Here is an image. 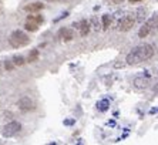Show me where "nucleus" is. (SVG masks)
I'll return each instance as SVG.
<instances>
[{
  "instance_id": "obj_17",
  "label": "nucleus",
  "mask_w": 158,
  "mask_h": 145,
  "mask_svg": "<svg viewBox=\"0 0 158 145\" xmlns=\"http://www.w3.org/2000/svg\"><path fill=\"white\" fill-rule=\"evenodd\" d=\"M27 20H29V22H34V23H37V24H41V23H43V17H41V16H39V14L29 16V17H27Z\"/></svg>"
},
{
  "instance_id": "obj_14",
  "label": "nucleus",
  "mask_w": 158,
  "mask_h": 145,
  "mask_svg": "<svg viewBox=\"0 0 158 145\" xmlns=\"http://www.w3.org/2000/svg\"><path fill=\"white\" fill-rule=\"evenodd\" d=\"M39 26L40 24H37V23H34V22H29V20H27L26 24H24V29H26L27 31H36V30L39 29Z\"/></svg>"
},
{
  "instance_id": "obj_4",
  "label": "nucleus",
  "mask_w": 158,
  "mask_h": 145,
  "mask_svg": "<svg viewBox=\"0 0 158 145\" xmlns=\"http://www.w3.org/2000/svg\"><path fill=\"white\" fill-rule=\"evenodd\" d=\"M20 130H22L20 122H17V121H11V122L6 124V125L3 127V137L10 138V137H13V135L17 134Z\"/></svg>"
},
{
  "instance_id": "obj_16",
  "label": "nucleus",
  "mask_w": 158,
  "mask_h": 145,
  "mask_svg": "<svg viewBox=\"0 0 158 145\" xmlns=\"http://www.w3.org/2000/svg\"><path fill=\"white\" fill-rule=\"evenodd\" d=\"M111 20H113V17H111L110 14H104V16H103V29H104V30L110 27Z\"/></svg>"
},
{
  "instance_id": "obj_9",
  "label": "nucleus",
  "mask_w": 158,
  "mask_h": 145,
  "mask_svg": "<svg viewBox=\"0 0 158 145\" xmlns=\"http://www.w3.org/2000/svg\"><path fill=\"white\" fill-rule=\"evenodd\" d=\"M43 7H44L43 3H40V2H36V3L27 4L26 7H24V10H26V11H39V10H41Z\"/></svg>"
},
{
  "instance_id": "obj_15",
  "label": "nucleus",
  "mask_w": 158,
  "mask_h": 145,
  "mask_svg": "<svg viewBox=\"0 0 158 145\" xmlns=\"http://www.w3.org/2000/svg\"><path fill=\"white\" fill-rule=\"evenodd\" d=\"M90 24H91V27H93L94 30H97V31H98V30L101 29V27H103V26L100 24L98 19H97L96 16H93V17H91V20H90Z\"/></svg>"
},
{
  "instance_id": "obj_6",
  "label": "nucleus",
  "mask_w": 158,
  "mask_h": 145,
  "mask_svg": "<svg viewBox=\"0 0 158 145\" xmlns=\"http://www.w3.org/2000/svg\"><path fill=\"white\" fill-rule=\"evenodd\" d=\"M132 84H134V87H135L137 90H144V88H147L148 84H150V77L148 76H138L134 78Z\"/></svg>"
},
{
  "instance_id": "obj_12",
  "label": "nucleus",
  "mask_w": 158,
  "mask_h": 145,
  "mask_svg": "<svg viewBox=\"0 0 158 145\" xmlns=\"http://www.w3.org/2000/svg\"><path fill=\"white\" fill-rule=\"evenodd\" d=\"M145 14H147V10L144 7H140L138 10H137V13H135V16H137V22H140V23H143L144 20H145Z\"/></svg>"
},
{
  "instance_id": "obj_21",
  "label": "nucleus",
  "mask_w": 158,
  "mask_h": 145,
  "mask_svg": "<svg viewBox=\"0 0 158 145\" xmlns=\"http://www.w3.org/2000/svg\"><path fill=\"white\" fill-rule=\"evenodd\" d=\"M73 122H74L73 120H67V121H66V122H64V124H66V125H71V124H73Z\"/></svg>"
},
{
  "instance_id": "obj_23",
  "label": "nucleus",
  "mask_w": 158,
  "mask_h": 145,
  "mask_svg": "<svg viewBox=\"0 0 158 145\" xmlns=\"http://www.w3.org/2000/svg\"><path fill=\"white\" fill-rule=\"evenodd\" d=\"M50 2H60V0H50Z\"/></svg>"
},
{
  "instance_id": "obj_13",
  "label": "nucleus",
  "mask_w": 158,
  "mask_h": 145,
  "mask_svg": "<svg viewBox=\"0 0 158 145\" xmlns=\"http://www.w3.org/2000/svg\"><path fill=\"white\" fill-rule=\"evenodd\" d=\"M108 107H110V101H108V100H101L100 102H97V108H98V111H107Z\"/></svg>"
},
{
  "instance_id": "obj_7",
  "label": "nucleus",
  "mask_w": 158,
  "mask_h": 145,
  "mask_svg": "<svg viewBox=\"0 0 158 145\" xmlns=\"http://www.w3.org/2000/svg\"><path fill=\"white\" fill-rule=\"evenodd\" d=\"M74 27H76V29H78L80 30V34L81 36H87L88 33H90V23L87 22V20H81L80 23H74Z\"/></svg>"
},
{
  "instance_id": "obj_20",
  "label": "nucleus",
  "mask_w": 158,
  "mask_h": 145,
  "mask_svg": "<svg viewBox=\"0 0 158 145\" xmlns=\"http://www.w3.org/2000/svg\"><path fill=\"white\" fill-rule=\"evenodd\" d=\"M4 65H6V68H7V70H13V67H15V63L6 61V63H4Z\"/></svg>"
},
{
  "instance_id": "obj_10",
  "label": "nucleus",
  "mask_w": 158,
  "mask_h": 145,
  "mask_svg": "<svg viewBox=\"0 0 158 145\" xmlns=\"http://www.w3.org/2000/svg\"><path fill=\"white\" fill-rule=\"evenodd\" d=\"M147 24L151 27V30L158 29V13L152 14L150 19H148V20H147Z\"/></svg>"
},
{
  "instance_id": "obj_8",
  "label": "nucleus",
  "mask_w": 158,
  "mask_h": 145,
  "mask_svg": "<svg viewBox=\"0 0 158 145\" xmlns=\"http://www.w3.org/2000/svg\"><path fill=\"white\" fill-rule=\"evenodd\" d=\"M59 37L63 41H71L74 39V31L71 29H61L59 31Z\"/></svg>"
},
{
  "instance_id": "obj_1",
  "label": "nucleus",
  "mask_w": 158,
  "mask_h": 145,
  "mask_svg": "<svg viewBox=\"0 0 158 145\" xmlns=\"http://www.w3.org/2000/svg\"><path fill=\"white\" fill-rule=\"evenodd\" d=\"M154 56V47L151 44H141L138 47L132 48L130 51L127 57H125V61L127 64H138V63L147 61L151 57Z\"/></svg>"
},
{
  "instance_id": "obj_19",
  "label": "nucleus",
  "mask_w": 158,
  "mask_h": 145,
  "mask_svg": "<svg viewBox=\"0 0 158 145\" xmlns=\"http://www.w3.org/2000/svg\"><path fill=\"white\" fill-rule=\"evenodd\" d=\"M37 58H39V50H33L31 53H30V56H29V63L36 61Z\"/></svg>"
},
{
  "instance_id": "obj_22",
  "label": "nucleus",
  "mask_w": 158,
  "mask_h": 145,
  "mask_svg": "<svg viewBox=\"0 0 158 145\" xmlns=\"http://www.w3.org/2000/svg\"><path fill=\"white\" fill-rule=\"evenodd\" d=\"M138 2H143V0H130V3H138Z\"/></svg>"
},
{
  "instance_id": "obj_3",
  "label": "nucleus",
  "mask_w": 158,
  "mask_h": 145,
  "mask_svg": "<svg viewBox=\"0 0 158 145\" xmlns=\"http://www.w3.org/2000/svg\"><path fill=\"white\" fill-rule=\"evenodd\" d=\"M137 17L131 13L125 14L124 17H121V20L118 22V31H128V30L132 29V26L135 23Z\"/></svg>"
},
{
  "instance_id": "obj_11",
  "label": "nucleus",
  "mask_w": 158,
  "mask_h": 145,
  "mask_svg": "<svg viewBox=\"0 0 158 145\" xmlns=\"http://www.w3.org/2000/svg\"><path fill=\"white\" fill-rule=\"evenodd\" d=\"M150 31H151V27L145 23V24H143V27L140 29V31H138V36H140L141 39H144V37H147L148 34H150Z\"/></svg>"
},
{
  "instance_id": "obj_2",
  "label": "nucleus",
  "mask_w": 158,
  "mask_h": 145,
  "mask_svg": "<svg viewBox=\"0 0 158 145\" xmlns=\"http://www.w3.org/2000/svg\"><path fill=\"white\" fill-rule=\"evenodd\" d=\"M29 41H30L29 36L24 31H22V30H15L10 34V37H9V43H10L11 47H15V48L24 47V46L29 44Z\"/></svg>"
},
{
  "instance_id": "obj_5",
  "label": "nucleus",
  "mask_w": 158,
  "mask_h": 145,
  "mask_svg": "<svg viewBox=\"0 0 158 145\" xmlns=\"http://www.w3.org/2000/svg\"><path fill=\"white\" fill-rule=\"evenodd\" d=\"M17 105L22 111H31V110H34V102L33 100H30V97H22L17 101Z\"/></svg>"
},
{
  "instance_id": "obj_18",
  "label": "nucleus",
  "mask_w": 158,
  "mask_h": 145,
  "mask_svg": "<svg viewBox=\"0 0 158 145\" xmlns=\"http://www.w3.org/2000/svg\"><path fill=\"white\" fill-rule=\"evenodd\" d=\"M13 63H15V65H23L24 64V57L23 56H15L13 57Z\"/></svg>"
}]
</instances>
